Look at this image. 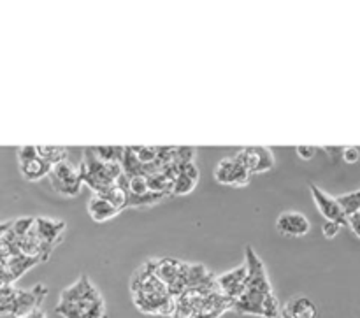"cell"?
I'll list each match as a JSON object with an SVG mask.
<instances>
[{
	"label": "cell",
	"mask_w": 360,
	"mask_h": 318,
	"mask_svg": "<svg viewBox=\"0 0 360 318\" xmlns=\"http://www.w3.org/2000/svg\"><path fill=\"white\" fill-rule=\"evenodd\" d=\"M244 264L248 266V283L243 295L234 301L232 310L241 315H253L262 318H279L282 306L274 295L273 285L267 276L262 259L251 246H246Z\"/></svg>",
	"instance_id": "6da1fadb"
},
{
	"label": "cell",
	"mask_w": 360,
	"mask_h": 318,
	"mask_svg": "<svg viewBox=\"0 0 360 318\" xmlns=\"http://www.w3.org/2000/svg\"><path fill=\"white\" fill-rule=\"evenodd\" d=\"M50 180L53 190H55L56 193H60V195L76 197L79 195V192H81L83 189L81 173L67 160L53 165V169H51L50 173Z\"/></svg>",
	"instance_id": "7a4b0ae2"
},
{
	"label": "cell",
	"mask_w": 360,
	"mask_h": 318,
	"mask_svg": "<svg viewBox=\"0 0 360 318\" xmlns=\"http://www.w3.org/2000/svg\"><path fill=\"white\" fill-rule=\"evenodd\" d=\"M234 157L250 174L267 173L273 169L274 162H276L273 149L264 148V146H246V148L239 149Z\"/></svg>",
	"instance_id": "3957f363"
},
{
	"label": "cell",
	"mask_w": 360,
	"mask_h": 318,
	"mask_svg": "<svg viewBox=\"0 0 360 318\" xmlns=\"http://www.w3.org/2000/svg\"><path fill=\"white\" fill-rule=\"evenodd\" d=\"M216 288L220 290V294H224L225 297H229L234 303L237 301L241 295H243L244 288H246L248 283V266L243 264V266L235 267L232 271L224 273L215 278Z\"/></svg>",
	"instance_id": "277c9868"
},
{
	"label": "cell",
	"mask_w": 360,
	"mask_h": 318,
	"mask_svg": "<svg viewBox=\"0 0 360 318\" xmlns=\"http://www.w3.org/2000/svg\"><path fill=\"white\" fill-rule=\"evenodd\" d=\"M250 176L251 174L235 160V157L222 158L215 169V180L218 181L220 185L244 187L248 185Z\"/></svg>",
	"instance_id": "5b68a950"
},
{
	"label": "cell",
	"mask_w": 360,
	"mask_h": 318,
	"mask_svg": "<svg viewBox=\"0 0 360 318\" xmlns=\"http://www.w3.org/2000/svg\"><path fill=\"white\" fill-rule=\"evenodd\" d=\"M310 192H311V197H313V200H315V204H317L318 211H320V215L324 216L325 220L339 222L341 225H348V218H346V215L343 213V209H341V206H339V202H337L336 197H332L327 192H324V190H321L320 187L315 185V183H311L310 185Z\"/></svg>",
	"instance_id": "8992f818"
},
{
	"label": "cell",
	"mask_w": 360,
	"mask_h": 318,
	"mask_svg": "<svg viewBox=\"0 0 360 318\" xmlns=\"http://www.w3.org/2000/svg\"><path fill=\"white\" fill-rule=\"evenodd\" d=\"M276 229L285 237H304L311 231L308 216L299 211H285L278 216Z\"/></svg>",
	"instance_id": "52a82bcc"
},
{
	"label": "cell",
	"mask_w": 360,
	"mask_h": 318,
	"mask_svg": "<svg viewBox=\"0 0 360 318\" xmlns=\"http://www.w3.org/2000/svg\"><path fill=\"white\" fill-rule=\"evenodd\" d=\"M279 318H318V308L310 297L297 295L282 308Z\"/></svg>",
	"instance_id": "ba28073f"
},
{
	"label": "cell",
	"mask_w": 360,
	"mask_h": 318,
	"mask_svg": "<svg viewBox=\"0 0 360 318\" xmlns=\"http://www.w3.org/2000/svg\"><path fill=\"white\" fill-rule=\"evenodd\" d=\"M120 211L122 209H118L116 206L111 204L109 200L97 195V193L92 195V199L88 200V213H90L92 220L97 222V224H106V222L113 220Z\"/></svg>",
	"instance_id": "9c48e42d"
},
{
	"label": "cell",
	"mask_w": 360,
	"mask_h": 318,
	"mask_svg": "<svg viewBox=\"0 0 360 318\" xmlns=\"http://www.w3.org/2000/svg\"><path fill=\"white\" fill-rule=\"evenodd\" d=\"M36 231L37 237L50 246V244H53L55 237H59L65 231V222L50 220V218H36Z\"/></svg>",
	"instance_id": "30bf717a"
},
{
	"label": "cell",
	"mask_w": 360,
	"mask_h": 318,
	"mask_svg": "<svg viewBox=\"0 0 360 318\" xmlns=\"http://www.w3.org/2000/svg\"><path fill=\"white\" fill-rule=\"evenodd\" d=\"M51 169H53V165L47 164L44 158L37 157L34 158V160H28V162H23V164H20V171H21V176L25 178L27 181H39L43 180V178L50 176Z\"/></svg>",
	"instance_id": "8fae6325"
},
{
	"label": "cell",
	"mask_w": 360,
	"mask_h": 318,
	"mask_svg": "<svg viewBox=\"0 0 360 318\" xmlns=\"http://www.w3.org/2000/svg\"><path fill=\"white\" fill-rule=\"evenodd\" d=\"M92 149L98 160L106 162V164H122L127 148H123V146H94Z\"/></svg>",
	"instance_id": "7c38bea8"
},
{
	"label": "cell",
	"mask_w": 360,
	"mask_h": 318,
	"mask_svg": "<svg viewBox=\"0 0 360 318\" xmlns=\"http://www.w3.org/2000/svg\"><path fill=\"white\" fill-rule=\"evenodd\" d=\"M37 153H39V157L44 158L47 164L56 165L65 160L69 149L63 148V146H37Z\"/></svg>",
	"instance_id": "4fadbf2b"
},
{
	"label": "cell",
	"mask_w": 360,
	"mask_h": 318,
	"mask_svg": "<svg viewBox=\"0 0 360 318\" xmlns=\"http://www.w3.org/2000/svg\"><path fill=\"white\" fill-rule=\"evenodd\" d=\"M336 199H337V202H339L343 213L346 215V218L360 211V189L355 190V192L337 195Z\"/></svg>",
	"instance_id": "5bb4252c"
},
{
	"label": "cell",
	"mask_w": 360,
	"mask_h": 318,
	"mask_svg": "<svg viewBox=\"0 0 360 318\" xmlns=\"http://www.w3.org/2000/svg\"><path fill=\"white\" fill-rule=\"evenodd\" d=\"M97 195H100V197H104V199H107L111 202V204L116 206L118 209L129 208V193H127L123 189H120V187H118V185L109 187V189H106V190H104V192L97 193Z\"/></svg>",
	"instance_id": "9a60e30c"
},
{
	"label": "cell",
	"mask_w": 360,
	"mask_h": 318,
	"mask_svg": "<svg viewBox=\"0 0 360 318\" xmlns=\"http://www.w3.org/2000/svg\"><path fill=\"white\" fill-rule=\"evenodd\" d=\"M149 192L148 176L145 173L134 174L129 181V197H142Z\"/></svg>",
	"instance_id": "2e32d148"
},
{
	"label": "cell",
	"mask_w": 360,
	"mask_h": 318,
	"mask_svg": "<svg viewBox=\"0 0 360 318\" xmlns=\"http://www.w3.org/2000/svg\"><path fill=\"white\" fill-rule=\"evenodd\" d=\"M197 187V180L187 176L183 173H178L176 180L173 183V195H188L190 192H193Z\"/></svg>",
	"instance_id": "e0dca14e"
},
{
	"label": "cell",
	"mask_w": 360,
	"mask_h": 318,
	"mask_svg": "<svg viewBox=\"0 0 360 318\" xmlns=\"http://www.w3.org/2000/svg\"><path fill=\"white\" fill-rule=\"evenodd\" d=\"M341 227H343V225H341L339 222L325 220L324 225H321V234H324V237H327V240H334V237L339 234Z\"/></svg>",
	"instance_id": "ac0fdd59"
},
{
	"label": "cell",
	"mask_w": 360,
	"mask_h": 318,
	"mask_svg": "<svg viewBox=\"0 0 360 318\" xmlns=\"http://www.w3.org/2000/svg\"><path fill=\"white\" fill-rule=\"evenodd\" d=\"M39 157V153H37V146H21V148H18V160H20V164H23V162H28V160H34V158Z\"/></svg>",
	"instance_id": "d6986e66"
},
{
	"label": "cell",
	"mask_w": 360,
	"mask_h": 318,
	"mask_svg": "<svg viewBox=\"0 0 360 318\" xmlns=\"http://www.w3.org/2000/svg\"><path fill=\"white\" fill-rule=\"evenodd\" d=\"M341 155H343V160L346 164H357L360 160V149L357 146H346V148H343Z\"/></svg>",
	"instance_id": "ffe728a7"
},
{
	"label": "cell",
	"mask_w": 360,
	"mask_h": 318,
	"mask_svg": "<svg viewBox=\"0 0 360 318\" xmlns=\"http://www.w3.org/2000/svg\"><path fill=\"white\" fill-rule=\"evenodd\" d=\"M295 151H297V155L302 158V160H311V158L317 155V148L308 145H299L297 148H295Z\"/></svg>",
	"instance_id": "44dd1931"
},
{
	"label": "cell",
	"mask_w": 360,
	"mask_h": 318,
	"mask_svg": "<svg viewBox=\"0 0 360 318\" xmlns=\"http://www.w3.org/2000/svg\"><path fill=\"white\" fill-rule=\"evenodd\" d=\"M348 227L352 229V232L360 240V211L355 215L348 216Z\"/></svg>",
	"instance_id": "7402d4cb"
},
{
	"label": "cell",
	"mask_w": 360,
	"mask_h": 318,
	"mask_svg": "<svg viewBox=\"0 0 360 318\" xmlns=\"http://www.w3.org/2000/svg\"><path fill=\"white\" fill-rule=\"evenodd\" d=\"M20 318H46V315H44V311L41 310V308H36V310H32L30 313H27L25 317Z\"/></svg>",
	"instance_id": "603a6c76"
}]
</instances>
